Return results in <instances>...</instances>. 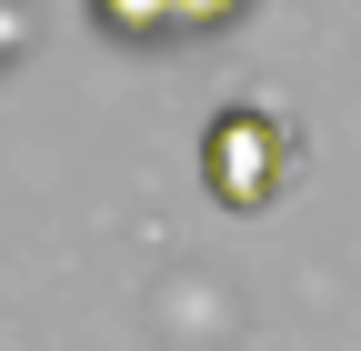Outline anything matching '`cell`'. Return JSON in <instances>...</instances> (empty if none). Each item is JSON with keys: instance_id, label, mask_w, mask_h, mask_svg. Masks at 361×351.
Instances as JSON below:
<instances>
[{"instance_id": "6da1fadb", "label": "cell", "mask_w": 361, "mask_h": 351, "mask_svg": "<svg viewBox=\"0 0 361 351\" xmlns=\"http://www.w3.org/2000/svg\"><path fill=\"white\" fill-rule=\"evenodd\" d=\"M291 171H301V141H291L271 111H251V101H241V111H221V121H211V141H201V181H211L221 211H241V221H251V211H271V201L291 191Z\"/></svg>"}, {"instance_id": "7a4b0ae2", "label": "cell", "mask_w": 361, "mask_h": 351, "mask_svg": "<svg viewBox=\"0 0 361 351\" xmlns=\"http://www.w3.org/2000/svg\"><path fill=\"white\" fill-rule=\"evenodd\" d=\"M251 0H90V20L130 51H161V40H201V30H231Z\"/></svg>"}, {"instance_id": "3957f363", "label": "cell", "mask_w": 361, "mask_h": 351, "mask_svg": "<svg viewBox=\"0 0 361 351\" xmlns=\"http://www.w3.org/2000/svg\"><path fill=\"white\" fill-rule=\"evenodd\" d=\"M11 51H20V0H0V70H11Z\"/></svg>"}]
</instances>
